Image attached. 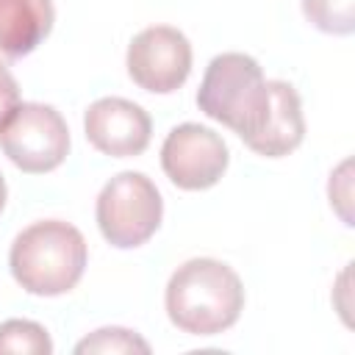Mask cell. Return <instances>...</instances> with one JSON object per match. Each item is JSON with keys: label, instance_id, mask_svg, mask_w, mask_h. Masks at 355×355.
I'll return each mask as SVG.
<instances>
[{"label": "cell", "instance_id": "obj_9", "mask_svg": "<svg viewBox=\"0 0 355 355\" xmlns=\"http://www.w3.org/2000/svg\"><path fill=\"white\" fill-rule=\"evenodd\" d=\"M266 83H269V97H272L266 122L244 144L258 155L280 158V155H288L291 150H297L305 136L302 103L291 83H286V80H266Z\"/></svg>", "mask_w": 355, "mask_h": 355}, {"label": "cell", "instance_id": "obj_13", "mask_svg": "<svg viewBox=\"0 0 355 355\" xmlns=\"http://www.w3.org/2000/svg\"><path fill=\"white\" fill-rule=\"evenodd\" d=\"M86 352H100V355H125V352H150V344L136 336L133 330L125 327H103L94 330L92 336H86L83 341H78L75 355H86Z\"/></svg>", "mask_w": 355, "mask_h": 355}, {"label": "cell", "instance_id": "obj_4", "mask_svg": "<svg viewBox=\"0 0 355 355\" xmlns=\"http://www.w3.org/2000/svg\"><path fill=\"white\" fill-rule=\"evenodd\" d=\"M164 202L155 183L141 172L114 175L97 197V225L108 244L130 250L144 244L161 225Z\"/></svg>", "mask_w": 355, "mask_h": 355}, {"label": "cell", "instance_id": "obj_1", "mask_svg": "<svg viewBox=\"0 0 355 355\" xmlns=\"http://www.w3.org/2000/svg\"><path fill=\"white\" fill-rule=\"evenodd\" d=\"M244 308L239 275L214 258H191L169 277L166 313L175 327L191 336H216L236 324Z\"/></svg>", "mask_w": 355, "mask_h": 355}, {"label": "cell", "instance_id": "obj_7", "mask_svg": "<svg viewBox=\"0 0 355 355\" xmlns=\"http://www.w3.org/2000/svg\"><path fill=\"white\" fill-rule=\"evenodd\" d=\"M191 72V44L172 25H153L133 36L128 47V75L144 92L169 94Z\"/></svg>", "mask_w": 355, "mask_h": 355}, {"label": "cell", "instance_id": "obj_2", "mask_svg": "<svg viewBox=\"0 0 355 355\" xmlns=\"http://www.w3.org/2000/svg\"><path fill=\"white\" fill-rule=\"evenodd\" d=\"M14 280L39 297H58L78 286L86 269V241L78 227L44 219L25 227L11 244Z\"/></svg>", "mask_w": 355, "mask_h": 355}, {"label": "cell", "instance_id": "obj_11", "mask_svg": "<svg viewBox=\"0 0 355 355\" xmlns=\"http://www.w3.org/2000/svg\"><path fill=\"white\" fill-rule=\"evenodd\" d=\"M50 355L53 341L47 330L28 319H8L0 324V355Z\"/></svg>", "mask_w": 355, "mask_h": 355}, {"label": "cell", "instance_id": "obj_3", "mask_svg": "<svg viewBox=\"0 0 355 355\" xmlns=\"http://www.w3.org/2000/svg\"><path fill=\"white\" fill-rule=\"evenodd\" d=\"M269 103V83L263 80L258 61L244 53L216 55L197 92L200 111L236 130L241 141H250L263 128Z\"/></svg>", "mask_w": 355, "mask_h": 355}, {"label": "cell", "instance_id": "obj_12", "mask_svg": "<svg viewBox=\"0 0 355 355\" xmlns=\"http://www.w3.org/2000/svg\"><path fill=\"white\" fill-rule=\"evenodd\" d=\"M302 11L324 33L349 36L355 31V0H302Z\"/></svg>", "mask_w": 355, "mask_h": 355}, {"label": "cell", "instance_id": "obj_15", "mask_svg": "<svg viewBox=\"0 0 355 355\" xmlns=\"http://www.w3.org/2000/svg\"><path fill=\"white\" fill-rule=\"evenodd\" d=\"M3 205H6V180L0 175V211H3Z\"/></svg>", "mask_w": 355, "mask_h": 355}, {"label": "cell", "instance_id": "obj_6", "mask_svg": "<svg viewBox=\"0 0 355 355\" xmlns=\"http://www.w3.org/2000/svg\"><path fill=\"white\" fill-rule=\"evenodd\" d=\"M161 166L166 178L186 191L211 189L227 169V144L205 125L186 122L169 130L161 144Z\"/></svg>", "mask_w": 355, "mask_h": 355}, {"label": "cell", "instance_id": "obj_14", "mask_svg": "<svg viewBox=\"0 0 355 355\" xmlns=\"http://www.w3.org/2000/svg\"><path fill=\"white\" fill-rule=\"evenodd\" d=\"M19 105V86L14 80V75L3 67L0 61V125L8 119V114Z\"/></svg>", "mask_w": 355, "mask_h": 355}, {"label": "cell", "instance_id": "obj_10", "mask_svg": "<svg viewBox=\"0 0 355 355\" xmlns=\"http://www.w3.org/2000/svg\"><path fill=\"white\" fill-rule=\"evenodd\" d=\"M53 0H0V61L33 53L53 31Z\"/></svg>", "mask_w": 355, "mask_h": 355}, {"label": "cell", "instance_id": "obj_8", "mask_svg": "<svg viewBox=\"0 0 355 355\" xmlns=\"http://www.w3.org/2000/svg\"><path fill=\"white\" fill-rule=\"evenodd\" d=\"M83 128L92 147L114 158H130L144 153L153 133L147 111L125 97L94 100L83 116Z\"/></svg>", "mask_w": 355, "mask_h": 355}, {"label": "cell", "instance_id": "obj_5", "mask_svg": "<svg viewBox=\"0 0 355 355\" xmlns=\"http://www.w3.org/2000/svg\"><path fill=\"white\" fill-rule=\"evenodd\" d=\"M0 147L14 166L39 175L55 169L69 153L64 116L44 103H19L0 125Z\"/></svg>", "mask_w": 355, "mask_h": 355}]
</instances>
